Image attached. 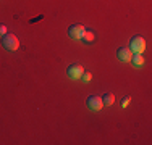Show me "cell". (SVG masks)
Instances as JSON below:
<instances>
[{
    "instance_id": "1",
    "label": "cell",
    "mask_w": 152,
    "mask_h": 145,
    "mask_svg": "<svg viewBox=\"0 0 152 145\" xmlns=\"http://www.w3.org/2000/svg\"><path fill=\"white\" fill-rule=\"evenodd\" d=\"M2 45L5 47L8 52H16L18 47H20V41H18V37H16L15 34L7 32V34L2 36Z\"/></svg>"
},
{
    "instance_id": "2",
    "label": "cell",
    "mask_w": 152,
    "mask_h": 145,
    "mask_svg": "<svg viewBox=\"0 0 152 145\" xmlns=\"http://www.w3.org/2000/svg\"><path fill=\"white\" fill-rule=\"evenodd\" d=\"M129 50H131L133 53H142L144 50H146V41H144L141 36H136V37L131 39V42H129Z\"/></svg>"
},
{
    "instance_id": "3",
    "label": "cell",
    "mask_w": 152,
    "mask_h": 145,
    "mask_svg": "<svg viewBox=\"0 0 152 145\" xmlns=\"http://www.w3.org/2000/svg\"><path fill=\"white\" fill-rule=\"evenodd\" d=\"M84 72V68L81 66V65H70V66L66 68V74H68V78H71V79H79L81 78V74Z\"/></svg>"
},
{
    "instance_id": "4",
    "label": "cell",
    "mask_w": 152,
    "mask_h": 145,
    "mask_svg": "<svg viewBox=\"0 0 152 145\" xmlns=\"http://www.w3.org/2000/svg\"><path fill=\"white\" fill-rule=\"evenodd\" d=\"M83 32H84V26H81V24H71V26L68 28V36H70L73 41L81 39Z\"/></svg>"
},
{
    "instance_id": "5",
    "label": "cell",
    "mask_w": 152,
    "mask_h": 145,
    "mask_svg": "<svg viewBox=\"0 0 152 145\" xmlns=\"http://www.w3.org/2000/svg\"><path fill=\"white\" fill-rule=\"evenodd\" d=\"M88 107L91 108L92 111H99V110H102V107H104L102 99H100V97H97V95H91V97L88 99Z\"/></svg>"
},
{
    "instance_id": "6",
    "label": "cell",
    "mask_w": 152,
    "mask_h": 145,
    "mask_svg": "<svg viewBox=\"0 0 152 145\" xmlns=\"http://www.w3.org/2000/svg\"><path fill=\"white\" fill-rule=\"evenodd\" d=\"M133 57V52L128 49V47H120V49L117 50V58L120 61H129Z\"/></svg>"
},
{
    "instance_id": "7",
    "label": "cell",
    "mask_w": 152,
    "mask_h": 145,
    "mask_svg": "<svg viewBox=\"0 0 152 145\" xmlns=\"http://www.w3.org/2000/svg\"><path fill=\"white\" fill-rule=\"evenodd\" d=\"M133 63V66H136V68H141L144 65V57H142V53H133V57H131V60H129Z\"/></svg>"
},
{
    "instance_id": "8",
    "label": "cell",
    "mask_w": 152,
    "mask_h": 145,
    "mask_svg": "<svg viewBox=\"0 0 152 145\" xmlns=\"http://www.w3.org/2000/svg\"><path fill=\"white\" fill-rule=\"evenodd\" d=\"M100 99H102L104 107H112V105L115 103V95L112 92H105V94H104V97H100Z\"/></svg>"
},
{
    "instance_id": "9",
    "label": "cell",
    "mask_w": 152,
    "mask_h": 145,
    "mask_svg": "<svg viewBox=\"0 0 152 145\" xmlns=\"http://www.w3.org/2000/svg\"><path fill=\"white\" fill-rule=\"evenodd\" d=\"M94 39H96V36H94V32L92 31H86L84 29V32H83V36H81V41H84V42H92Z\"/></svg>"
},
{
    "instance_id": "10",
    "label": "cell",
    "mask_w": 152,
    "mask_h": 145,
    "mask_svg": "<svg viewBox=\"0 0 152 145\" xmlns=\"http://www.w3.org/2000/svg\"><path fill=\"white\" fill-rule=\"evenodd\" d=\"M79 79H81L83 82H89V81L92 79V74H91V72H88V71H84V72L81 74V78H79Z\"/></svg>"
},
{
    "instance_id": "11",
    "label": "cell",
    "mask_w": 152,
    "mask_h": 145,
    "mask_svg": "<svg viewBox=\"0 0 152 145\" xmlns=\"http://www.w3.org/2000/svg\"><path fill=\"white\" fill-rule=\"evenodd\" d=\"M129 103H131V97H128V95L123 97V100H121V107H123V108H126Z\"/></svg>"
},
{
    "instance_id": "12",
    "label": "cell",
    "mask_w": 152,
    "mask_h": 145,
    "mask_svg": "<svg viewBox=\"0 0 152 145\" xmlns=\"http://www.w3.org/2000/svg\"><path fill=\"white\" fill-rule=\"evenodd\" d=\"M3 34H7V26L5 24H0V36H3Z\"/></svg>"
}]
</instances>
